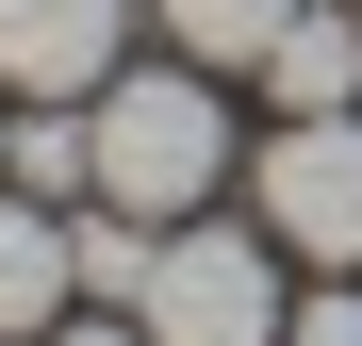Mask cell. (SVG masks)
Returning a JSON list of instances; mask_svg holds the SVG:
<instances>
[{
	"instance_id": "11",
	"label": "cell",
	"mask_w": 362,
	"mask_h": 346,
	"mask_svg": "<svg viewBox=\"0 0 362 346\" xmlns=\"http://www.w3.org/2000/svg\"><path fill=\"white\" fill-rule=\"evenodd\" d=\"M0 165H17V115H0Z\"/></svg>"
},
{
	"instance_id": "7",
	"label": "cell",
	"mask_w": 362,
	"mask_h": 346,
	"mask_svg": "<svg viewBox=\"0 0 362 346\" xmlns=\"http://www.w3.org/2000/svg\"><path fill=\"white\" fill-rule=\"evenodd\" d=\"M17 198H49V214H83L99 198V115L83 99H17V165H0Z\"/></svg>"
},
{
	"instance_id": "8",
	"label": "cell",
	"mask_w": 362,
	"mask_h": 346,
	"mask_svg": "<svg viewBox=\"0 0 362 346\" xmlns=\"http://www.w3.org/2000/svg\"><path fill=\"white\" fill-rule=\"evenodd\" d=\"M148 17H165V50H181V67H264V50H280V17H296V0H148Z\"/></svg>"
},
{
	"instance_id": "10",
	"label": "cell",
	"mask_w": 362,
	"mask_h": 346,
	"mask_svg": "<svg viewBox=\"0 0 362 346\" xmlns=\"http://www.w3.org/2000/svg\"><path fill=\"white\" fill-rule=\"evenodd\" d=\"M33 346H148L132 313H66V330H33Z\"/></svg>"
},
{
	"instance_id": "4",
	"label": "cell",
	"mask_w": 362,
	"mask_h": 346,
	"mask_svg": "<svg viewBox=\"0 0 362 346\" xmlns=\"http://www.w3.org/2000/svg\"><path fill=\"white\" fill-rule=\"evenodd\" d=\"M132 67V0H0V99H99Z\"/></svg>"
},
{
	"instance_id": "5",
	"label": "cell",
	"mask_w": 362,
	"mask_h": 346,
	"mask_svg": "<svg viewBox=\"0 0 362 346\" xmlns=\"http://www.w3.org/2000/svg\"><path fill=\"white\" fill-rule=\"evenodd\" d=\"M83 313V248H66V214L0 182V346H33V330H66Z\"/></svg>"
},
{
	"instance_id": "9",
	"label": "cell",
	"mask_w": 362,
	"mask_h": 346,
	"mask_svg": "<svg viewBox=\"0 0 362 346\" xmlns=\"http://www.w3.org/2000/svg\"><path fill=\"white\" fill-rule=\"evenodd\" d=\"M280 346H362V280H313V297L280 313Z\"/></svg>"
},
{
	"instance_id": "6",
	"label": "cell",
	"mask_w": 362,
	"mask_h": 346,
	"mask_svg": "<svg viewBox=\"0 0 362 346\" xmlns=\"http://www.w3.org/2000/svg\"><path fill=\"white\" fill-rule=\"evenodd\" d=\"M264 99L280 115H362V0H296L280 50H264Z\"/></svg>"
},
{
	"instance_id": "2",
	"label": "cell",
	"mask_w": 362,
	"mask_h": 346,
	"mask_svg": "<svg viewBox=\"0 0 362 346\" xmlns=\"http://www.w3.org/2000/svg\"><path fill=\"white\" fill-rule=\"evenodd\" d=\"M280 231L247 214V231H214V214H181L165 231V264H148V297H132V330L148 346H280Z\"/></svg>"
},
{
	"instance_id": "1",
	"label": "cell",
	"mask_w": 362,
	"mask_h": 346,
	"mask_svg": "<svg viewBox=\"0 0 362 346\" xmlns=\"http://www.w3.org/2000/svg\"><path fill=\"white\" fill-rule=\"evenodd\" d=\"M83 115H99V198H115V214H148V231H181L230 165H247V132H230L214 67H181V50H165V67H115Z\"/></svg>"
},
{
	"instance_id": "3",
	"label": "cell",
	"mask_w": 362,
	"mask_h": 346,
	"mask_svg": "<svg viewBox=\"0 0 362 346\" xmlns=\"http://www.w3.org/2000/svg\"><path fill=\"white\" fill-rule=\"evenodd\" d=\"M247 214L280 231V264H362V115H280L247 149Z\"/></svg>"
}]
</instances>
